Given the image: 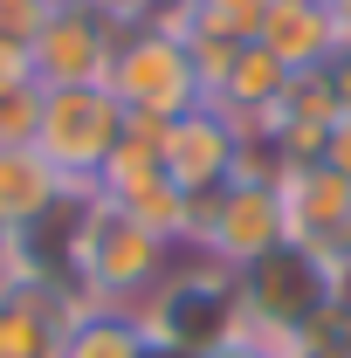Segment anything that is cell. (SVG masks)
Returning <instances> with one entry per match:
<instances>
[{"mask_svg": "<svg viewBox=\"0 0 351 358\" xmlns=\"http://www.w3.org/2000/svg\"><path fill=\"white\" fill-rule=\"evenodd\" d=\"M69 275H76V289H83L89 303H117V310H131V296H152L159 275H166V241L145 234L124 207H110V200L89 193L83 221H76Z\"/></svg>", "mask_w": 351, "mask_h": 358, "instance_id": "6da1fadb", "label": "cell"}, {"mask_svg": "<svg viewBox=\"0 0 351 358\" xmlns=\"http://www.w3.org/2000/svg\"><path fill=\"white\" fill-rule=\"evenodd\" d=\"M145 338L152 352H179V358H200L234 338L241 324V275L200 262V268H179V275H159V289L145 296Z\"/></svg>", "mask_w": 351, "mask_h": 358, "instance_id": "7a4b0ae2", "label": "cell"}, {"mask_svg": "<svg viewBox=\"0 0 351 358\" xmlns=\"http://www.w3.org/2000/svg\"><path fill=\"white\" fill-rule=\"evenodd\" d=\"M103 90L124 103V117H159V124H173V117L207 103L186 35H166V28H131L117 42V55H110Z\"/></svg>", "mask_w": 351, "mask_h": 358, "instance_id": "3957f363", "label": "cell"}, {"mask_svg": "<svg viewBox=\"0 0 351 358\" xmlns=\"http://www.w3.org/2000/svg\"><path fill=\"white\" fill-rule=\"evenodd\" d=\"M289 241V214H282V186L262 179H227L214 200H193V248L227 275H248V268L275 255Z\"/></svg>", "mask_w": 351, "mask_h": 358, "instance_id": "277c9868", "label": "cell"}, {"mask_svg": "<svg viewBox=\"0 0 351 358\" xmlns=\"http://www.w3.org/2000/svg\"><path fill=\"white\" fill-rule=\"evenodd\" d=\"M124 138V103L103 83L83 90H42V117H35V152H42L69 186H96L103 159Z\"/></svg>", "mask_w": 351, "mask_h": 358, "instance_id": "5b68a950", "label": "cell"}, {"mask_svg": "<svg viewBox=\"0 0 351 358\" xmlns=\"http://www.w3.org/2000/svg\"><path fill=\"white\" fill-rule=\"evenodd\" d=\"M117 28L103 14H89L83 0H55L48 21L35 28V90H83V83H103L110 76V55H117Z\"/></svg>", "mask_w": 351, "mask_h": 358, "instance_id": "8992f818", "label": "cell"}, {"mask_svg": "<svg viewBox=\"0 0 351 358\" xmlns=\"http://www.w3.org/2000/svg\"><path fill=\"white\" fill-rule=\"evenodd\" d=\"M241 303L255 317H268V324L310 338L317 324H331V268L317 262L310 248L282 241L275 255H262V262L241 275Z\"/></svg>", "mask_w": 351, "mask_h": 358, "instance_id": "52a82bcc", "label": "cell"}, {"mask_svg": "<svg viewBox=\"0 0 351 358\" xmlns=\"http://www.w3.org/2000/svg\"><path fill=\"white\" fill-rule=\"evenodd\" d=\"M234 159H241V124L220 117L214 103H200V110L166 124V179L186 200H214L234 179Z\"/></svg>", "mask_w": 351, "mask_h": 358, "instance_id": "ba28073f", "label": "cell"}, {"mask_svg": "<svg viewBox=\"0 0 351 358\" xmlns=\"http://www.w3.org/2000/svg\"><path fill=\"white\" fill-rule=\"evenodd\" d=\"M255 48H268L289 76L331 69L338 48H345V35H338V7H331V0H268Z\"/></svg>", "mask_w": 351, "mask_h": 358, "instance_id": "9c48e42d", "label": "cell"}, {"mask_svg": "<svg viewBox=\"0 0 351 358\" xmlns=\"http://www.w3.org/2000/svg\"><path fill=\"white\" fill-rule=\"evenodd\" d=\"M76 186L48 166L35 145H0V227L28 234L35 221H48Z\"/></svg>", "mask_w": 351, "mask_h": 358, "instance_id": "30bf717a", "label": "cell"}, {"mask_svg": "<svg viewBox=\"0 0 351 358\" xmlns=\"http://www.w3.org/2000/svg\"><path fill=\"white\" fill-rule=\"evenodd\" d=\"M96 200H110V207H124L145 234H159L166 248H193V200L179 193L166 173H145L131 186H117V193H96Z\"/></svg>", "mask_w": 351, "mask_h": 358, "instance_id": "8fae6325", "label": "cell"}, {"mask_svg": "<svg viewBox=\"0 0 351 358\" xmlns=\"http://www.w3.org/2000/svg\"><path fill=\"white\" fill-rule=\"evenodd\" d=\"M55 358H152V338H145L138 310L96 303V310H83L69 331H62V352Z\"/></svg>", "mask_w": 351, "mask_h": 358, "instance_id": "7c38bea8", "label": "cell"}, {"mask_svg": "<svg viewBox=\"0 0 351 358\" xmlns=\"http://www.w3.org/2000/svg\"><path fill=\"white\" fill-rule=\"evenodd\" d=\"M268 0H186V35H214L227 48H255Z\"/></svg>", "mask_w": 351, "mask_h": 358, "instance_id": "4fadbf2b", "label": "cell"}, {"mask_svg": "<svg viewBox=\"0 0 351 358\" xmlns=\"http://www.w3.org/2000/svg\"><path fill=\"white\" fill-rule=\"evenodd\" d=\"M55 352H62V338L48 324H35L21 303H0V358H55Z\"/></svg>", "mask_w": 351, "mask_h": 358, "instance_id": "5bb4252c", "label": "cell"}, {"mask_svg": "<svg viewBox=\"0 0 351 358\" xmlns=\"http://www.w3.org/2000/svg\"><path fill=\"white\" fill-rule=\"evenodd\" d=\"M14 90H35V55H28V42L0 35V96H14Z\"/></svg>", "mask_w": 351, "mask_h": 358, "instance_id": "9a60e30c", "label": "cell"}, {"mask_svg": "<svg viewBox=\"0 0 351 358\" xmlns=\"http://www.w3.org/2000/svg\"><path fill=\"white\" fill-rule=\"evenodd\" d=\"M21 282H28V255H21V234H14V227H0V303H7V296H14Z\"/></svg>", "mask_w": 351, "mask_h": 358, "instance_id": "2e32d148", "label": "cell"}, {"mask_svg": "<svg viewBox=\"0 0 351 358\" xmlns=\"http://www.w3.org/2000/svg\"><path fill=\"white\" fill-rule=\"evenodd\" d=\"M317 159H324L331 173H345V179H351V110H338V117L324 124V152H317Z\"/></svg>", "mask_w": 351, "mask_h": 358, "instance_id": "e0dca14e", "label": "cell"}, {"mask_svg": "<svg viewBox=\"0 0 351 358\" xmlns=\"http://www.w3.org/2000/svg\"><path fill=\"white\" fill-rule=\"evenodd\" d=\"M200 358H262V352H248V345H234V338H227V345H214V352H200Z\"/></svg>", "mask_w": 351, "mask_h": 358, "instance_id": "ac0fdd59", "label": "cell"}, {"mask_svg": "<svg viewBox=\"0 0 351 358\" xmlns=\"http://www.w3.org/2000/svg\"><path fill=\"white\" fill-rule=\"evenodd\" d=\"M331 7H338V0H331Z\"/></svg>", "mask_w": 351, "mask_h": 358, "instance_id": "d6986e66", "label": "cell"}]
</instances>
